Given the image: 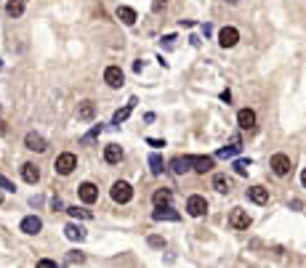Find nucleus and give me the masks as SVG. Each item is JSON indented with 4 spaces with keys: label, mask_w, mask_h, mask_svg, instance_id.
Listing matches in <instances>:
<instances>
[{
    "label": "nucleus",
    "mask_w": 306,
    "mask_h": 268,
    "mask_svg": "<svg viewBox=\"0 0 306 268\" xmlns=\"http://www.w3.org/2000/svg\"><path fill=\"white\" fill-rule=\"evenodd\" d=\"M75 167H78V157H75L72 151L59 154V157H56V162H53V170L59 173V176H69Z\"/></svg>",
    "instance_id": "obj_1"
},
{
    "label": "nucleus",
    "mask_w": 306,
    "mask_h": 268,
    "mask_svg": "<svg viewBox=\"0 0 306 268\" xmlns=\"http://www.w3.org/2000/svg\"><path fill=\"white\" fill-rule=\"evenodd\" d=\"M110 194H112V199H115L117 204H125V202H131V197H133V188H131V183H125V181H115L112 188H110Z\"/></svg>",
    "instance_id": "obj_2"
},
{
    "label": "nucleus",
    "mask_w": 306,
    "mask_h": 268,
    "mask_svg": "<svg viewBox=\"0 0 306 268\" xmlns=\"http://www.w3.org/2000/svg\"><path fill=\"white\" fill-rule=\"evenodd\" d=\"M290 170H293V165H290L287 154H274L272 157V173H274V176L285 178V176H290Z\"/></svg>",
    "instance_id": "obj_3"
},
{
    "label": "nucleus",
    "mask_w": 306,
    "mask_h": 268,
    "mask_svg": "<svg viewBox=\"0 0 306 268\" xmlns=\"http://www.w3.org/2000/svg\"><path fill=\"white\" fill-rule=\"evenodd\" d=\"M187 213L194 215V218L205 215V213H208V202H205V197H200V194L189 197V199H187Z\"/></svg>",
    "instance_id": "obj_4"
},
{
    "label": "nucleus",
    "mask_w": 306,
    "mask_h": 268,
    "mask_svg": "<svg viewBox=\"0 0 306 268\" xmlns=\"http://www.w3.org/2000/svg\"><path fill=\"white\" fill-rule=\"evenodd\" d=\"M237 40H240V32L235 27H224L219 32V45H221V48H235Z\"/></svg>",
    "instance_id": "obj_5"
},
{
    "label": "nucleus",
    "mask_w": 306,
    "mask_h": 268,
    "mask_svg": "<svg viewBox=\"0 0 306 268\" xmlns=\"http://www.w3.org/2000/svg\"><path fill=\"white\" fill-rule=\"evenodd\" d=\"M104 83L110 88H122V83H125V74H122L120 67H106L104 72Z\"/></svg>",
    "instance_id": "obj_6"
},
{
    "label": "nucleus",
    "mask_w": 306,
    "mask_h": 268,
    "mask_svg": "<svg viewBox=\"0 0 306 268\" xmlns=\"http://www.w3.org/2000/svg\"><path fill=\"white\" fill-rule=\"evenodd\" d=\"M24 146L29 151H45V149H48V141H45L40 133H27L24 136Z\"/></svg>",
    "instance_id": "obj_7"
},
{
    "label": "nucleus",
    "mask_w": 306,
    "mask_h": 268,
    "mask_svg": "<svg viewBox=\"0 0 306 268\" xmlns=\"http://www.w3.org/2000/svg\"><path fill=\"white\" fill-rule=\"evenodd\" d=\"M237 125L242 130H253L256 128V112L253 109H240L237 112Z\"/></svg>",
    "instance_id": "obj_8"
},
{
    "label": "nucleus",
    "mask_w": 306,
    "mask_h": 268,
    "mask_svg": "<svg viewBox=\"0 0 306 268\" xmlns=\"http://www.w3.org/2000/svg\"><path fill=\"white\" fill-rule=\"evenodd\" d=\"M189 160H192V170L200 173V176L213 170V157H189Z\"/></svg>",
    "instance_id": "obj_9"
},
{
    "label": "nucleus",
    "mask_w": 306,
    "mask_h": 268,
    "mask_svg": "<svg viewBox=\"0 0 306 268\" xmlns=\"http://www.w3.org/2000/svg\"><path fill=\"white\" fill-rule=\"evenodd\" d=\"M80 199L85 202V204H94L96 199H99V188L91 183V181H85V183H80Z\"/></svg>",
    "instance_id": "obj_10"
},
{
    "label": "nucleus",
    "mask_w": 306,
    "mask_h": 268,
    "mask_svg": "<svg viewBox=\"0 0 306 268\" xmlns=\"http://www.w3.org/2000/svg\"><path fill=\"white\" fill-rule=\"evenodd\" d=\"M229 223H232V228H248L250 226V215L245 210H232V215H229Z\"/></svg>",
    "instance_id": "obj_11"
},
{
    "label": "nucleus",
    "mask_w": 306,
    "mask_h": 268,
    "mask_svg": "<svg viewBox=\"0 0 306 268\" xmlns=\"http://www.w3.org/2000/svg\"><path fill=\"white\" fill-rule=\"evenodd\" d=\"M104 160L110 162V165H117L122 160V146L120 144H106L104 146Z\"/></svg>",
    "instance_id": "obj_12"
},
{
    "label": "nucleus",
    "mask_w": 306,
    "mask_h": 268,
    "mask_svg": "<svg viewBox=\"0 0 306 268\" xmlns=\"http://www.w3.org/2000/svg\"><path fill=\"white\" fill-rule=\"evenodd\" d=\"M22 178H24L27 183H38V181H40L38 165H35V162H24V165H22Z\"/></svg>",
    "instance_id": "obj_13"
},
{
    "label": "nucleus",
    "mask_w": 306,
    "mask_h": 268,
    "mask_svg": "<svg viewBox=\"0 0 306 268\" xmlns=\"http://www.w3.org/2000/svg\"><path fill=\"white\" fill-rule=\"evenodd\" d=\"M248 199L256 202V204H266V202H269V188H264V186L248 188Z\"/></svg>",
    "instance_id": "obj_14"
},
{
    "label": "nucleus",
    "mask_w": 306,
    "mask_h": 268,
    "mask_svg": "<svg viewBox=\"0 0 306 268\" xmlns=\"http://www.w3.org/2000/svg\"><path fill=\"white\" fill-rule=\"evenodd\" d=\"M40 228H43V220L38 215H27L22 220V231L24 234H40Z\"/></svg>",
    "instance_id": "obj_15"
},
{
    "label": "nucleus",
    "mask_w": 306,
    "mask_h": 268,
    "mask_svg": "<svg viewBox=\"0 0 306 268\" xmlns=\"http://www.w3.org/2000/svg\"><path fill=\"white\" fill-rule=\"evenodd\" d=\"M64 234H67V239H72V242H83L85 239V228L78 226V223H67L64 226Z\"/></svg>",
    "instance_id": "obj_16"
},
{
    "label": "nucleus",
    "mask_w": 306,
    "mask_h": 268,
    "mask_svg": "<svg viewBox=\"0 0 306 268\" xmlns=\"http://www.w3.org/2000/svg\"><path fill=\"white\" fill-rule=\"evenodd\" d=\"M152 218H155V220H178L181 215L173 207H168V204H165V207H157L155 213H152Z\"/></svg>",
    "instance_id": "obj_17"
},
{
    "label": "nucleus",
    "mask_w": 306,
    "mask_h": 268,
    "mask_svg": "<svg viewBox=\"0 0 306 268\" xmlns=\"http://www.w3.org/2000/svg\"><path fill=\"white\" fill-rule=\"evenodd\" d=\"M189 165H192L189 157H176V160H171V170L176 173V176H184V173L189 170Z\"/></svg>",
    "instance_id": "obj_18"
},
{
    "label": "nucleus",
    "mask_w": 306,
    "mask_h": 268,
    "mask_svg": "<svg viewBox=\"0 0 306 268\" xmlns=\"http://www.w3.org/2000/svg\"><path fill=\"white\" fill-rule=\"evenodd\" d=\"M6 13L11 19H19L24 13V0H8V3H6Z\"/></svg>",
    "instance_id": "obj_19"
},
{
    "label": "nucleus",
    "mask_w": 306,
    "mask_h": 268,
    "mask_svg": "<svg viewBox=\"0 0 306 268\" xmlns=\"http://www.w3.org/2000/svg\"><path fill=\"white\" fill-rule=\"evenodd\" d=\"M171 199H173V194L168 192V188H157V192H155V197H152V202H155V207H165V204H171Z\"/></svg>",
    "instance_id": "obj_20"
},
{
    "label": "nucleus",
    "mask_w": 306,
    "mask_h": 268,
    "mask_svg": "<svg viewBox=\"0 0 306 268\" xmlns=\"http://www.w3.org/2000/svg\"><path fill=\"white\" fill-rule=\"evenodd\" d=\"M117 19H120L122 24L131 27V24H136V11L128 8V6H120V8H117Z\"/></svg>",
    "instance_id": "obj_21"
},
{
    "label": "nucleus",
    "mask_w": 306,
    "mask_h": 268,
    "mask_svg": "<svg viewBox=\"0 0 306 268\" xmlns=\"http://www.w3.org/2000/svg\"><path fill=\"white\" fill-rule=\"evenodd\" d=\"M133 106H136V99H131L125 106H122V109H117V112H115V125H120V122H125L128 120V114L133 112Z\"/></svg>",
    "instance_id": "obj_22"
},
{
    "label": "nucleus",
    "mask_w": 306,
    "mask_h": 268,
    "mask_svg": "<svg viewBox=\"0 0 306 268\" xmlns=\"http://www.w3.org/2000/svg\"><path fill=\"white\" fill-rule=\"evenodd\" d=\"M94 114H96V109H94L91 101H83L78 106V120H94Z\"/></svg>",
    "instance_id": "obj_23"
},
{
    "label": "nucleus",
    "mask_w": 306,
    "mask_h": 268,
    "mask_svg": "<svg viewBox=\"0 0 306 268\" xmlns=\"http://www.w3.org/2000/svg\"><path fill=\"white\" fill-rule=\"evenodd\" d=\"M213 188H216V192H221V194H226L229 192V178L226 176H213Z\"/></svg>",
    "instance_id": "obj_24"
},
{
    "label": "nucleus",
    "mask_w": 306,
    "mask_h": 268,
    "mask_svg": "<svg viewBox=\"0 0 306 268\" xmlns=\"http://www.w3.org/2000/svg\"><path fill=\"white\" fill-rule=\"evenodd\" d=\"M149 170L155 173V176H160V173L165 170V165H163V160H160L157 154H152V157H149Z\"/></svg>",
    "instance_id": "obj_25"
},
{
    "label": "nucleus",
    "mask_w": 306,
    "mask_h": 268,
    "mask_svg": "<svg viewBox=\"0 0 306 268\" xmlns=\"http://www.w3.org/2000/svg\"><path fill=\"white\" fill-rule=\"evenodd\" d=\"M67 213H69L72 218H83V220H91V218H94V213H91V210H83V207H67Z\"/></svg>",
    "instance_id": "obj_26"
},
{
    "label": "nucleus",
    "mask_w": 306,
    "mask_h": 268,
    "mask_svg": "<svg viewBox=\"0 0 306 268\" xmlns=\"http://www.w3.org/2000/svg\"><path fill=\"white\" fill-rule=\"evenodd\" d=\"M235 170H237V176H248V170H250V160H237V162H235Z\"/></svg>",
    "instance_id": "obj_27"
},
{
    "label": "nucleus",
    "mask_w": 306,
    "mask_h": 268,
    "mask_svg": "<svg viewBox=\"0 0 306 268\" xmlns=\"http://www.w3.org/2000/svg\"><path fill=\"white\" fill-rule=\"evenodd\" d=\"M85 260V255H83V252H69V255H67V263L69 265H75V263H83Z\"/></svg>",
    "instance_id": "obj_28"
},
{
    "label": "nucleus",
    "mask_w": 306,
    "mask_h": 268,
    "mask_svg": "<svg viewBox=\"0 0 306 268\" xmlns=\"http://www.w3.org/2000/svg\"><path fill=\"white\" fill-rule=\"evenodd\" d=\"M99 133H101V125H96V128L91 130V133H85V136H83V144H91V141H94Z\"/></svg>",
    "instance_id": "obj_29"
},
{
    "label": "nucleus",
    "mask_w": 306,
    "mask_h": 268,
    "mask_svg": "<svg viewBox=\"0 0 306 268\" xmlns=\"http://www.w3.org/2000/svg\"><path fill=\"white\" fill-rule=\"evenodd\" d=\"M0 188H6V192H16V186H13L6 176H0Z\"/></svg>",
    "instance_id": "obj_30"
},
{
    "label": "nucleus",
    "mask_w": 306,
    "mask_h": 268,
    "mask_svg": "<svg viewBox=\"0 0 306 268\" xmlns=\"http://www.w3.org/2000/svg\"><path fill=\"white\" fill-rule=\"evenodd\" d=\"M149 244L152 247H165V239L163 236H149Z\"/></svg>",
    "instance_id": "obj_31"
},
{
    "label": "nucleus",
    "mask_w": 306,
    "mask_h": 268,
    "mask_svg": "<svg viewBox=\"0 0 306 268\" xmlns=\"http://www.w3.org/2000/svg\"><path fill=\"white\" fill-rule=\"evenodd\" d=\"M147 144H149V146H155V149H160V146H165V141H157V138H147Z\"/></svg>",
    "instance_id": "obj_32"
},
{
    "label": "nucleus",
    "mask_w": 306,
    "mask_h": 268,
    "mask_svg": "<svg viewBox=\"0 0 306 268\" xmlns=\"http://www.w3.org/2000/svg\"><path fill=\"white\" fill-rule=\"evenodd\" d=\"M38 265H40V268H56V263H53V260H40Z\"/></svg>",
    "instance_id": "obj_33"
},
{
    "label": "nucleus",
    "mask_w": 306,
    "mask_h": 268,
    "mask_svg": "<svg viewBox=\"0 0 306 268\" xmlns=\"http://www.w3.org/2000/svg\"><path fill=\"white\" fill-rule=\"evenodd\" d=\"M152 8H155V11H160V8H165V0H155V3H152Z\"/></svg>",
    "instance_id": "obj_34"
},
{
    "label": "nucleus",
    "mask_w": 306,
    "mask_h": 268,
    "mask_svg": "<svg viewBox=\"0 0 306 268\" xmlns=\"http://www.w3.org/2000/svg\"><path fill=\"white\" fill-rule=\"evenodd\" d=\"M221 101H226V104H229V101H232V93L224 90V93H221Z\"/></svg>",
    "instance_id": "obj_35"
},
{
    "label": "nucleus",
    "mask_w": 306,
    "mask_h": 268,
    "mask_svg": "<svg viewBox=\"0 0 306 268\" xmlns=\"http://www.w3.org/2000/svg\"><path fill=\"white\" fill-rule=\"evenodd\" d=\"M6 133V122H0V136H3Z\"/></svg>",
    "instance_id": "obj_36"
},
{
    "label": "nucleus",
    "mask_w": 306,
    "mask_h": 268,
    "mask_svg": "<svg viewBox=\"0 0 306 268\" xmlns=\"http://www.w3.org/2000/svg\"><path fill=\"white\" fill-rule=\"evenodd\" d=\"M301 183H303V186H306V170H303V173H301Z\"/></svg>",
    "instance_id": "obj_37"
},
{
    "label": "nucleus",
    "mask_w": 306,
    "mask_h": 268,
    "mask_svg": "<svg viewBox=\"0 0 306 268\" xmlns=\"http://www.w3.org/2000/svg\"><path fill=\"white\" fill-rule=\"evenodd\" d=\"M229 3H237V0H229Z\"/></svg>",
    "instance_id": "obj_38"
},
{
    "label": "nucleus",
    "mask_w": 306,
    "mask_h": 268,
    "mask_svg": "<svg viewBox=\"0 0 306 268\" xmlns=\"http://www.w3.org/2000/svg\"><path fill=\"white\" fill-rule=\"evenodd\" d=\"M0 202H3V194H0Z\"/></svg>",
    "instance_id": "obj_39"
}]
</instances>
